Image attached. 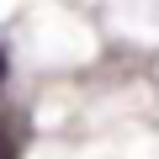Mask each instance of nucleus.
<instances>
[{"label":"nucleus","instance_id":"nucleus-1","mask_svg":"<svg viewBox=\"0 0 159 159\" xmlns=\"http://www.w3.org/2000/svg\"><path fill=\"white\" fill-rule=\"evenodd\" d=\"M0 80H6V53H0Z\"/></svg>","mask_w":159,"mask_h":159}]
</instances>
